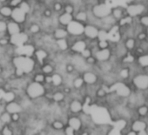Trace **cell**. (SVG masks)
<instances>
[{
  "mask_svg": "<svg viewBox=\"0 0 148 135\" xmlns=\"http://www.w3.org/2000/svg\"><path fill=\"white\" fill-rule=\"evenodd\" d=\"M98 38H99V41L108 40V33L105 30H99V34H98Z\"/></svg>",
  "mask_w": 148,
  "mask_h": 135,
  "instance_id": "cell-42",
  "label": "cell"
},
{
  "mask_svg": "<svg viewBox=\"0 0 148 135\" xmlns=\"http://www.w3.org/2000/svg\"><path fill=\"white\" fill-rule=\"evenodd\" d=\"M146 112H147V108L145 106H143L139 109V113L141 115H145V114H146Z\"/></svg>",
  "mask_w": 148,
  "mask_h": 135,
  "instance_id": "cell-52",
  "label": "cell"
},
{
  "mask_svg": "<svg viewBox=\"0 0 148 135\" xmlns=\"http://www.w3.org/2000/svg\"><path fill=\"white\" fill-rule=\"evenodd\" d=\"M45 75L43 74L42 73H40L39 71L35 72L32 76H31V80L39 83V84H44L45 85Z\"/></svg>",
  "mask_w": 148,
  "mask_h": 135,
  "instance_id": "cell-31",
  "label": "cell"
},
{
  "mask_svg": "<svg viewBox=\"0 0 148 135\" xmlns=\"http://www.w3.org/2000/svg\"><path fill=\"white\" fill-rule=\"evenodd\" d=\"M138 135H147V134H146V132L145 131H141V132H139Z\"/></svg>",
  "mask_w": 148,
  "mask_h": 135,
  "instance_id": "cell-57",
  "label": "cell"
},
{
  "mask_svg": "<svg viewBox=\"0 0 148 135\" xmlns=\"http://www.w3.org/2000/svg\"><path fill=\"white\" fill-rule=\"evenodd\" d=\"M55 46L57 49V51L66 53L70 50V42L67 39H60V40H55Z\"/></svg>",
  "mask_w": 148,
  "mask_h": 135,
  "instance_id": "cell-24",
  "label": "cell"
},
{
  "mask_svg": "<svg viewBox=\"0 0 148 135\" xmlns=\"http://www.w3.org/2000/svg\"><path fill=\"white\" fill-rule=\"evenodd\" d=\"M84 59H86V58H90V57H92V55H93V52H92V50L88 46L87 48H86L80 54H79Z\"/></svg>",
  "mask_w": 148,
  "mask_h": 135,
  "instance_id": "cell-41",
  "label": "cell"
},
{
  "mask_svg": "<svg viewBox=\"0 0 148 135\" xmlns=\"http://www.w3.org/2000/svg\"><path fill=\"white\" fill-rule=\"evenodd\" d=\"M51 36L54 40H60V39H67L70 37V34L66 27L58 26L55 27L51 32Z\"/></svg>",
  "mask_w": 148,
  "mask_h": 135,
  "instance_id": "cell-16",
  "label": "cell"
},
{
  "mask_svg": "<svg viewBox=\"0 0 148 135\" xmlns=\"http://www.w3.org/2000/svg\"><path fill=\"white\" fill-rule=\"evenodd\" d=\"M73 17H74V20L79 22V23H81L83 25L88 24V21H89V13L86 10H83V9H80L79 8L78 11L75 12V13L73 14Z\"/></svg>",
  "mask_w": 148,
  "mask_h": 135,
  "instance_id": "cell-19",
  "label": "cell"
},
{
  "mask_svg": "<svg viewBox=\"0 0 148 135\" xmlns=\"http://www.w3.org/2000/svg\"><path fill=\"white\" fill-rule=\"evenodd\" d=\"M127 135H136V133H135L134 132H129Z\"/></svg>",
  "mask_w": 148,
  "mask_h": 135,
  "instance_id": "cell-59",
  "label": "cell"
},
{
  "mask_svg": "<svg viewBox=\"0 0 148 135\" xmlns=\"http://www.w3.org/2000/svg\"><path fill=\"white\" fill-rule=\"evenodd\" d=\"M22 1L23 0H9L7 2V5H9L12 8H16V7L19 6V5L21 4Z\"/></svg>",
  "mask_w": 148,
  "mask_h": 135,
  "instance_id": "cell-44",
  "label": "cell"
},
{
  "mask_svg": "<svg viewBox=\"0 0 148 135\" xmlns=\"http://www.w3.org/2000/svg\"><path fill=\"white\" fill-rule=\"evenodd\" d=\"M0 135H15L12 125H2L0 127Z\"/></svg>",
  "mask_w": 148,
  "mask_h": 135,
  "instance_id": "cell-34",
  "label": "cell"
},
{
  "mask_svg": "<svg viewBox=\"0 0 148 135\" xmlns=\"http://www.w3.org/2000/svg\"><path fill=\"white\" fill-rule=\"evenodd\" d=\"M73 20H74V17L72 14H69L64 12L58 14V22L59 26L67 27Z\"/></svg>",
  "mask_w": 148,
  "mask_h": 135,
  "instance_id": "cell-18",
  "label": "cell"
},
{
  "mask_svg": "<svg viewBox=\"0 0 148 135\" xmlns=\"http://www.w3.org/2000/svg\"><path fill=\"white\" fill-rule=\"evenodd\" d=\"M84 27L85 25L79 23L75 20H73L67 27V31L70 34V36L74 37V38H80L83 36V32H84Z\"/></svg>",
  "mask_w": 148,
  "mask_h": 135,
  "instance_id": "cell-8",
  "label": "cell"
},
{
  "mask_svg": "<svg viewBox=\"0 0 148 135\" xmlns=\"http://www.w3.org/2000/svg\"><path fill=\"white\" fill-rule=\"evenodd\" d=\"M92 13L95 18L102 19L111 15L112 8L108 5H106V3L105 4H99V5H96L92 7Z\"/></svg>",
  "mask_w": 148,
  "mask_h": 135,
  "instance_id": "cell-7",
  "label": "cell"
},
{
  "mask_svg": "<svg viewBox=\"0 0 148 135\" xmlns=\"http://www.w3.org/2000/svg\"><path fill=\"white\" fill-rule=\"evenodd\" d=\"M38 71L45 74V76H50L52 75L56 72V67L55 64H53V61L48 60L39 65V69Z\"/></svg>",
  "mask_w": 148,
  "mask_h": 135,
  "instance_id": "cell-15",
  "label": "cell"
},
{
  "mask_svg": "<svg viewBox=\"0 0 148 135\" xmlns=\"http://www.w3.org/2000/svg\"><path fill=\"white\" fill-rule=\"evenodd\" d=\"M145 38V35L144 34H141L140 36H139V38Z\"/></svg>",
  "mask_w": 148,
  "mask_h": 135,
  "instance_id": "cell-60",
  "label": "cell"
},
{
  "mask_svg": "<svg viewBox=\"0 0 148 135\" xmlns=\"http://www.w3.org/2000/svg\"><path fill=\"white\" fill-rule=\"evenodd\" d=\"M48 92V88L44 84H39L32 80H29L24 89L25 96L31 101L42 99Z\"/></svg>",
  "mask_w": 148,
  "mask_h": 135,
  "instance_id": "cell-2",
  "label": "cell"
},
{
  "mask_svg": "<svg viewBox=\"0 0 148 135\" xmlns=\"http://www.w3.org/2000/svg\"><path fill=\"white\" fill-rule=\"evenodd\" d=\"M135 85L140 89H145L148 86V76L141 75L134 79Z\"/></svg>",
  "mask_w": 148,
  "mask_h": 135,
  "instance_id": "cell-29",
  "label": "cell"
},
{
  "mask_svg": "<svg viewBox=\"0 0 148 135\" xmlns=\"http://www.w3.org/2000/svg\"><path fill=\"white\" fill-rule=\"evenodd\" d=\"M107 93H109V90H107V88L106 86H103V87L98 89L95 92V95L98 98H103V97H105L107 94Z\"/></svg>",
  "mask_w": 148,
  "mask_h": 135,
  "instance_id": "cell-40",
  "label": "cell"
},
{
  "mask_svg": "<svg viewBox=\"0 0 148 135\" xmlns=\"http://www.w3.org/2000/svg\"><path fill=\"white\" fill-rule=\"evenodd\" d=\"M143 10H144V6L142 5H132L127 7V12L132 17L140 14L143 12Z\"/></svg>",
  "mask_w": 148,
  "mask_h": 135,
  "instance_id": "cell-32",
  "label": "cell"
},
{
  "mask_svg": "<svg viewBox=\"0 0 148 135\" xmlns=\"http://www.w3.org/2000/svg\"><path fill=\"white\" fill-rule=\"evenodd\" d=\"M11 64L13 69V77L17 79H24L32 76L37 72V67L39 64L33 56L16 54L11 58Z\"/></svg>",
  "mask_w": 148,
  "mask_h": 135,
  "instance_id": "cell-1",
  "label": "cell"
},
{
  "mask_svg": "<svg viewBox=\"0 0 148 135\" xmlns=\"http://www.w3.org/2000/svg\"><path fill=\"white\" fill-rule=\"evenodd\" d=\"M34 2H35V3H39V4H43L44 0H34Z\"/></svg>",
  "mask_w": 148,
  "mask_h": 135,
  "instance_id": "cell-56",
  "label": "cell"
},
{
  "mask_svg": "<svg viewBox=\"0 0 148 135\" xmlns=\"http://www.w3.org/2000/svg\"><path fill=\"white\" fill-rule=\"evenodd\" d=\"M125 62H132L133 61V58L132 56H128L126 58H125Z\"/></svg>",
  "mask_w": 148,
  "mask_h": 135,
  "instance_id": "cell-55",
  "label": "cell"
},
{
  "mask_svg": "<svg viewBox=\"0 0 148 135\" xmlns=\"http://www.w3.org/2000/svg\"><path fill=\"white\" fill-rule=\"evenodd\" d=\"M25 31V27L23 25H20L12 19L7 20V28H6V34L9 37L17 35Z\"/></svg>",
  "mask_w": 148,
  "mask_h": 135,
  "instance_id": "cell-11",
  "label": "cell"
},
{
  "mask_svg": "<svg viewBox=\"0 0 148 135\" xmlns=\"http://www.w3.org/2000/svg\"><path fill=\"white\" fill-rule=\"evenodd\" d=\"M32 3H31L29 0H23L21 2V4L19 5L18 8L23 12H25V14H27L28 16H30V14L32 13Z\"/></svg>",
  "mask_w": 148,
  "mask_h": 135,
  "instance_id": "cell-30",
  "label": "cell"
},
{
  "mask_svg": "<svg viewBox=\"0 0 148 135\" xmlns=\"http://www.w3.org/2000/svg\"><path fill=\"white\" fill-rule=\"evenodd\" d=\"M28 19H29V16L27 14H25V12H23L18 7L13 8L12 14V17H11L12 20L24 25L27 22Z\"/></svg>",
  "mask_w": 148,
  "mask_h": 135,
  "instance_id": "cell-14",
  "label": "cell"
},
{
  "mask_svg": "<svg viewBox=\"0 0 148 135\" xmlns=\"http://www.w3.org/2000/svg\"><path fill=\"white\" fill-rule=\"evenodd\" d=\"M131 18H126V19H122L121 20V22H120V24L121 25H125V23H130L131 22Z\"/></svg>",
  "mask_w": 148,
  "mask_h": 135,
  "instance_id": "cell-53",
  "label": "cell"
},
{
  "mask_svg": "<svg viewBox=\"0 0 148 135\" xmlns=\"http://www.w3.org/2000/svg\"><path fill=\"white\" fill-rule=\"evenodd\" d=\"M63 12H66V13H69V14H74L76 12V7L74 6L72 4H70V3H65L64 5V9H63Z\"/></svg>",
  "mask_w": 148,
  "mask_h": 135,
  "instance_id": "cell-36",
  "label": "cell"
},
{
  "mask_svg": "<svg viewBox=\"0 0 148 135\" xmlns=\"http://www.w3.org/2000/svg\"><path fill=\"white\" fill-rule=\"evenodd\" d=\"M109 92H116L118 95L123 96V97H127L130 94V90L128 89V87L125 86L122 83H117V84L113 85L110 88Z\"/></svg>",
  "mask_w": 148,
  "mask_h": 135,
  "instance_id": "cell-20",
  "label": "cell"
},
{
  "mask_svg": "<svg viewBox=\"0 0 148 135\" xmlns=\"http://www.w3.org/2000/svg\"><path fill=\"white\" fill-rule=\"evenodd\" d=\"M0 124L2 125H10L12 124V114L9 112H5L3 110L2 112H0Z\"/></svg>",
  "mask_w": 148,
  "mask_h": 135,
  "instance_id": "cell-27",
  "label": "cell"
},
{
  "mask_svg": "<svg viewBox=\"0 0 148 135\" xmlns=\"http://www.w3.org/2000/svg\"><path fill=\"white\" fill-rule=\"evenodd\" d=\"M118 29L119 28L117 26H115L111 30V32L108 33V39H110L112 41H119V34L118 32Z\"/></svg>",
  "mask_w": 148,
  "mask_h": 135,
  "instance_id": "cell-35",
  "label": "cell"
},
{
  "mask_svg": "<svg viewBox=\"0 0 148 135\" xmlns=\"http://www.w3.org/2000/svg\"><path fill=\"white\" fill-rule=\"evenodd\" d=\"M145 128V124L144 122H141V121H137L133 124L132 125V129L136 132H141V131H144Z\"/></svg>",
  "mask_w": 148,
  "mask_h": 135,
  "instance_id": "cell-38",
  "label": "cell"
},
{
  "mask_svg": "<svg viewBox=\"0 0 148 135\" xmlns=\"http://www.w3.org/2000/svg\"><path fill=\"white\" fill-rule=\"evenodd\" d=\"M93 56L95 57V58H96L97 61L106 62V61H107L110 58L111 52H110V50L108 48L107 49H102V50H99V49L98 51H96L93 53Z\"/></svg>",
  "mask_w": 148,
  "mask_h": 135,
  "instance_id": "cell-22",
  "label": "cell"
},
{
  "mask_svg": "<svg viewBox=\"0 0 148 135\" xmlns=\"http://www.w3.org/2000/svg\"><path fill=\"white\" fill-rule=\"evenodd\" d=\"M141 21H142V23H143L144 25H148V17L143 18Z\"/></svg>",
  "mask_w": 148,
  "mask_h": 135,
  "instance_id": "cell-54",
  "label": "cell"
},
{
  "mask_svg": "<svg viewBox=\"0 0 148 135\" xmlns=\"http://www.w3.org/2000/svg\"><path fill=\"white\" fill-rule=\"evenodd\" d=\"M7 28V20L0 19V36L6 34Z\"/></svg>",
  "mask_w": 148,
  "mask_h": 135,
  "instance_id": "cell-39",
  "label": "cell"
},
{
  "mask_svg": "<svg viewBox=\"0 0 148 135\" xmlns=\"http://www.w3.org/2000/svg\"><path fill=\"white\" fill-rule=\"evenodd\" d=\"M86 60V64L89 66V65H93V64H96V62H97V60H96V58H95V57L92 55V57H90V58H86V59H85Z\"/></svg>",
  "mask_w": 148,
  "mask_h": 135,
  "instance_id": "cell-46",
  "label": "cell"
},
{
  "mask_svg": "<svg viewBox=\"0 0 148 135\" xmlns=\"http://www.w3.org/2000/svg\"><path fill=\"white\" fill-rule=\"evenodd\" d=\"M12 124H20V122L22 121V113L12 114Z\"/></svg>",
  "mask_w": 148,
  "mask_h": 135,
  "instance_id": "cell-43",
  "label": "cell"
},
{
  "mask_svg": "<svg viewBox=\"0 0 148 135\" xmlns=\"http://www.w3.org/2000/svg\"><path fill=\"white\" fill-rule=\"evenodd\" d=\"M12 11H13V8L11 7L7 4L0 5V17H1L3 19L9 20V19H11Z\"/></svg>",
  "mask_w": 148,
  "mask_h": 135,
  "instance_id": "cell-25",
  "label": "cell"
},
{
  "mask_svg": "<svg viewBox=\"0 0 148 135\" xmlns=\"http://www.w3.org/2000/svg\"><path fill=\"white\" fill-rule=\"evenodd\" d=\"M132 0H123V2L125 3V4H127V3H130V2H132Z\"/></svg>",
  "mask_w": 148,
  "mask_h": 135,
  "instance_id": "cell-58",
  "label": "cell"
},
{
  "mask_svg": "<svg viewBox=\"0 0 148 135\" xmlns=\"http://www.w3.org/2000/svg\"><path fill=\"white\" fill-rule=\"evenodd\" d=\"M31 37L32 36H38L39 35L43 30H42V27L40 25V24L38 22H31L27 27L26 30H25Z\"/></svg>",
  "mask_w": 148,
  "mask_h": 135,
  "instance_id": "cell-21",
  "label": "cell"
},
{
  "mask_svg": "<svg viewBox=\"0 0 148 135\" xmlns=\"http://www.w3.org/2000/svg\"><path fill=\"white\" fill-rule=\"evenodd\" d=\"M139 63L144 65V66H147L148 65V56H143L139 58Z\"/></svg>",
  "mask_w": 148,
  "mask_h": 135,
  "instance_id": "cell-48",
  "label": "cell"
},
{
  "mask_svg": "<svg viewBox=\"0 0 148 135\" xmlns=\"http://www.w3.org/2000/svg\"><path fill=\"white\" fill-rule=\"evenodd\" d=\"M120 76L122 78H127L128 77V70L127 69H124L120 72Z\"/></svg>",
  "mask_w": 148,
  "mask_h": 135,
  "instance_id": "cell-51",
  "label": "cell"
},
{
  "mask_svg": "<svg viewBox=\"0 0 148 135\" xmlns=\"http://www.w3.org/2000/svg\"><path fill=\"white\" fill-rule=\"evenodd\" d=\"M70 53L73 54H80L86 48L88 47V44L86 43V39L80 38H74L71 37V40L70 41Z\"/></svg>",
  "mask_w": 148,
  "mask_h": 135,
  "instance_id": "cell-6",
  "label": "cell"
},
{
  "mask_svg": "<svg viewBox=\"0 0 148 135\" xmlns=\"http://www.w3.org/2000/svg\"><path fill=\"white\" fill-rule=\"evenodd\" d=\"M64 3L61 2V1H58V0H56L54 2V4L52 5L51 6V9L53 11L54 13H57V14H59L61 12H63V9H64Z\"/></svg>",
  "mask_w": 148,
  "mask_h": 135,
  "instance_id": "cell-33",
  "label": "cell"
},
{
  "mask_svg": "<svg viewBox=\"0 0 148 135\" xmlns=\"http://www.w3.org/2000/svg\"><path fill=\"white\" fill-rule=\"evenodd\" d=\"M112 12L113 18H115V19H119L121 17V15H122L121 10L118 9V7H116L113 11H112Z\"/></svg>",
  "mask_w": 148,
  "mask_h": 135,
  "instance_id": "cell-47",
  "label": "cell"
},
{
  "mask_svg": "<svg viewBox=\"0 0 148 135\" xmlns=\"http://www.w3.org/2000/svg\"><path fill=\"white\" fill-rule=\"evenodd\" d=\"M133 45H134V41H133L132 39H129V40L126 42V46H127V48L132 49V48L133 47Z\"/></svg>",
  "mask_w": 148,
  "mask_h": 135,
  "instance_id": "cell-50",
  "label": "cell"
},
{
  "mask_svg": "<svg viewBox=\"0 0 148 135\" xmlns=\"http://www.w3.org/2000/svg\"><path fill=\"white\" fill-rule=\"evenodd\" d=\"M108 45H109L108 40H102V41H99L98 42V47H99V50L107 49L108 48Z\"/></svg>",
  "mask_w": 148,
  "mask_h": 135,
  "instance_id": "cell-45",
  "label": "cell"
},
{
  "mask_svg": "<svg viewBox=\"0 0 148 135\" xmlns=\"http://www.w3.org/2000/svg\"><path fill=\"white\" fill-rule=\"evenodd\" d=\"M30 39L31 36L25 31H24L17 35L10 37V45L15 48H19L26 45H29Z\"/></svg>",
  "mask_w": 148,
  "mask_h": 135,
  "instance_id": "cell-5",
  "label": "cell"
},
{
  "mask_svg": "<svg viewBox=\"0 0 148 135\" xmlns=\"http://www.w3.org/2000/svg\"><path fill=\"white\" fill-rule=\"evenodd\" d=\"M99 28L92 25V24H86L84 27V32H83V36L86 39L90 40H94L98 38V34H99Z\"/></svg>",
  "mask_w": 148,
  "mask_h": 135,
  "instance_id": "cell-13",
  "label": "cell"
},
{
  "mask_svg": "<svg viewBox=\"0 0 148 135\" xmlns=\"http://www.w3.org/2000/svg\"><path fill=\"white\" fill-rule=\"evenodd\" d=\"M4 110L5 112H9L10 114H15V113L21 114V113L25 112V109H24L22 104L18 99L5 104L4 105Z\"/></svg>",
  "mask_w": 148,
  "mask_h": 135,
  "instance_id": "cell-9",
  "label": "cell"
},
{
  "mask_svg": "<svg viewBox=\"0 0 148 135\" xmlns=\"http://www.w3.org/2000/svg\"><path fill=\"white\" fill-rule=\"evenodd\" d=\"M85 104L82 99H71L67 103V111L69 115H80L84 112Z\"/></svg>",
  "mask_w": 148,
  "mask_h": 135,
  "instance_id": "cell-4",
  "label": "cell"
},
{
  "mask_svg": "<svg viewBox=\"0 0 148 135\" xmlns=\"http://www.w3.org/2000/svg\"><path fill=\"white\" fill-rule=\"evenodd\" d=\"M18 99V93L15 91H13V90H6L5 93V96H4V99H3V104L5 105L6 103L17 100Z\"/></svg>",
  "mask_w": 148,
  "mask_h": 135,
  "instance_id": "cell-28",
  "label": "cell"
},
{
  "mask_svg": "<svg viewBox=\"0 0 148 135\" xmlns=\"http://www.w3.org/2000/svg\"><path fill=\"white\" fill-rule=\"evenodd\" d=\"M85 85L86 86H94L97 84L98 80H99V77L98 75L91 71V70H86L85 72H83L81 74H80Z\"/></svg>",
  "mask_w": 148,
  "mask_h": 135,
  "instance_id": "cell-12",
  "label": "cell"
},
{
  "mask_svg": "<svg viewBox=\"0 0 148 135\" xmlns=\"http://www.w3.org/2000/svg\"><path fill=\"white\" fill-rule=\"evenodd\" d=\"M51 135H66L65 131H53L51 130Z\"/></svg>",
  "mask_w": 148,
  "mask_h": 135,
  "instance_id": "cell-49",
  "label": "cell"
},
{
  "mask_svg": "<svg viewBox=\"0 0 148 135\" xmlns=\"http://www.w3.org/2000/svg\"><path fill=\"white\" fill-rule=\"evenodd\" d=\"M68 99L67 95L63 92L61 88L59 89H52L51 95V102L55 105H61L66 102Z\"/></svg>",
  "mask_w": 148,
  "mask_h": 135,
  "instance_id": "cell-10",
  "label": "cell"
},
{
  "mask_svg": "<svg viewBox=\"0 0 148 135\" xmlns=\"http://www.w3.org/2000/svg\"><path fill=\"white\" fill-rule=\"evenodd\" d=\"M49 127L51 130L53 131H65L66 129V123L58 119H53L49 124Z\"/></svg>",
  "mask_w": 148,
  "mask_h": 135,
  "instance_id": "cell-23",
  "label": "cell"
},
{
  "mask_svg": "<svg viewBox=\"0 0 148 135\" xmlns=\"http://www.w3.org/2000/svg\"><path fill=\"white\" fill-rule=\"evenodd\" d=\"M71 87H72V89L74 91H78V92L81 91L83 88L86 87V85H85V83H84L80 74L77 75L75 78L72 79V81H71Z\"/></svg>",
  "mask_w": 148,
  "mask_h": 135,
  "instance_id": "cell-26",
  "label": "cell"
},
{
  "mask_svg": "<svg viewBox=\"0 0 148 135\" xmlns=\"http://www.w3.org/2000/svg\"><path fill=\"white\" fill-rule=\"evenodd\" d=\"M64 73L65 74H73L77 73L76 72V68L71 62H68L64 64Z\"/></svg>",
  "mask_w": 148,
  "mask_h": 135,
  "instance_id": "cell-37",
  "label": "cell"
},
{
  "mask_svg": "<svg viewBox=\"0 0 148 135\" xmlns=\"http://www.w3.org/2000/svg\"><path fill=\"white\" fill-rule=\"evenodd\" d=\"M51 88H53V89L62 88L64 83V75L55 72L52 75H51Z\"/></svg>",
  "mask_w": 148,
  "mask_h": 135,
  "instance_id": "cell-17",
  "label": "cell"
},
{
  "mask_svg": "<svg viewBox=\"0 0 148 135\" xmlns=\"http://www.w3.org/2000/svg\"><path fill=\"white\" fill-rule=\"evenodd\" d=\"M66 126L72 131L74 135H81L85 127L79 115H69L66 119Z\"/></svg>",
  "mask_w": 148,
  "mask_h": 135,
  "instance_id": "cell-3",
  "label": "cell"
}]
</instances>
